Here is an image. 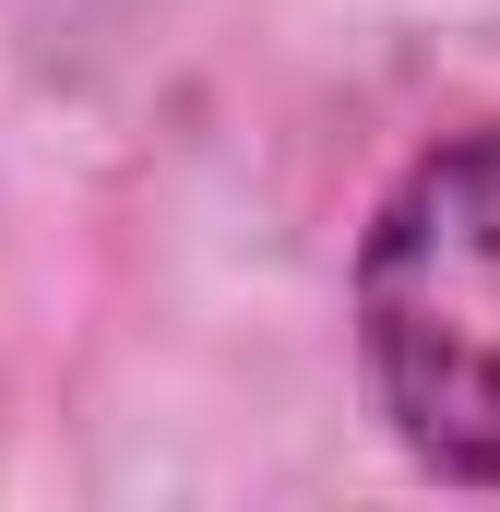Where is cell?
Instances as JSON below:
<instances>
[{
	"instance_id": "obj_1",
	"label": "cell",
	"mask_w": 500,
	"mask_h": 512,
	"mask_svg": "<svg viewBox=\"0 0 500 512\" xmlns=\"http://www.w3.org/2000/svg\"><path fill=\"white\" fill-rule=\"evenodd\" d=\"M358 358L393 441L500 489V120L429 143L358 239Z\"/></svg>"
}]
</instances>
